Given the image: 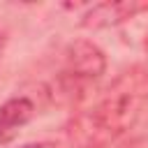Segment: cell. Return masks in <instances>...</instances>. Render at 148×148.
<instances>
[{
	"instance_id": "obj_3",
	"label": "cell",
	"mask_w": 148,
	"mask_h": 148,
	"mask_svg": "<svg viewBox=\"0 0 148 148\" xmlns=\"http://www.w3.org/2000/svg\"><path fill=\"white\" fill-rule=\"evenodd\" d=\"M35 113V106L28 97H14L0 106V143L14 139L18 127H23Z\"/></svg>"
},
{
	"instance_id": "obj_5",
	"label": "cell",
	"mask_w": 148,
	"mask_h": 148,
	"mask_svg": "<svg viewBox=\"0 0 148 148\" xmlns=\"http://www.w3.org/2000/svg\"><path fill=\"white\" fill-rule=\"evenodd\" d=\"M21 148H67V146L58 143V141H39V143H28V146H21Z\"/></svg>"
},
{
	"instance_id": "obj_1",
	"label": "cell",
	"mask_w": 148,
	"mask_h": 148,
	"mask_svg": "<svg viewBox=\"0 0 148 148\" xmlns=\"http://www.w3.org/2000/svg\"><path fill=\"white\" fill-rule=\"evenodd\" d=\"M146 102L148 72H125L95 106L81 111L72 120L69 136L79 148H104L136 123Z\"/></svg>"
},
{
	"instance_id": "obj_2",
	"label": "cell",
	"mask_w": 148,
	"mask_h": 148,
	"mask_svg": "<svg viewBox=\"0 0 148 148\" xmlns=\"http://www.w3.org/2000/svg\"><path fill=\"white\" fill-rule=\"evenodd\" d=\"M106 67L104 53L92 42H74L67 49V72L74 79H97Z\"/></svg>"
},
{
	"instance_id": "obj_4",
	"label": "cell",
	"mask_w": 148,
	"mask_h": 148,
	"mask_svg": "<svg viewBox=\"0 0 148 148\" xmlns=\"http://www.w3.org/2000/svg\"><path fill=\"white\" fill-rule=\"evenodd\" d=\"M148 5L146 2H104V5H97L88 12L86 16V25H92V28H99V25H111V23H120L130 16H134L136 12L146 9Z\"/></svg>"
}]
</instances>
